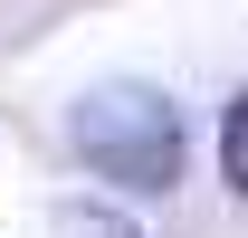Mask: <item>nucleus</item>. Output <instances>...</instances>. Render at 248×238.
Returning a JSON list of instances; mask_svg holds the SVG:
<instances>
[{"label": "nucleus", "mask_w": 248, "mask_h": 238, "mask_svg": "<svg viewBox=\"0 0 248 238\" xmlns=\"http://www.w3.org/2000/svg\"><path fill=\"white\" fill-rule=\"evenodd\" d=\"M219 172H229V191L248 200V95H229V115H219Z\"/></svg>", "instance_id": "f03ea898"}, {"label": "nucleus", "mask_w": 248, "mask_h": 238, "mask_svg": "<svg viewBox=\"0 0 248 238\" xmlns=\"http://www.w3.org/2000/svg\"><path fill=\"white\" fill-rule=\"evenodd\" d=\"M58 229H67V238H143L124 209H105V200H67V209H58Z\"/></svg>", "instance_id": "7ed1b4c3"}, {"label": "nucleus", "mask_w": 248, "mask_h": 238, "mask_svg": "<svg viewBox=\"0 0 248 238\" xmlns=\"http://www.w3.org/2000/svg\"><path fill=\"white\" fill-rule=\"evenodd\" d=\"M67 152H77L105 191L153 200V191H172V181H182V162H191V124H182V105H172L153 76H105V86L77 95V115H67Z\"/></svg>", "instance_id": "f257e3e1"}]
</instances>
